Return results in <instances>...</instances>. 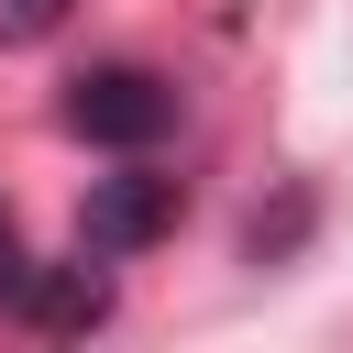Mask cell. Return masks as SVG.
Wrapping results in <instances>:
<instances>
[{"label":"cell","mask_w":353,"mask_h":353,"mask_svg":"<svg viewBox=\"0 0 353 353\" xmlns=\"http://www.w3.org/2000/svg\"><path fill=\"white\" fill-rule=\"evenodd\" d=\"M165 121H176V88H165L154 66H88V77L66 88V132H77V143L143 154V143H165Z\"/></svg>","instance_id":"obj_1"},{"label":"cell","mask_w":353,"mask_h":353,"mask_svg":"<svg viewBox=\"0 0 353 353\" xmlns=\"http://www.w3.org/2000/svg\"><path fill=\"white\" fill-rule=\"evenodd\" d=\"M165 232H176V176H143V165L132 176H99L88 210H77V254H99V265L110 254H143Z\"/></svg>","instance_id":"obj_2"},{"label":"cell","mask_w":353,"mask_h":353,"mask_svg":"<svg viewBox=\"0 0 353 353\" xmlns=\"http://www.w3.org/2000/svg\"><path fill=\"white\" fill-rule=\"evenodd\" d=\"M11 309H33V331H99L110 320V276H99V254L88 265H33Z\"/></svg>","instance_id":"obj_3"},{"label":"cell","mask_w":353,"mask_h":353,"mask_svg":"<svg viewBox=\"0 0 353 353\" xmlns=\"http://www.w3.org/2000/svg\"><path fill=\"white\" fill-rule=\"evenodd\" d=\"M66 22V0H0V44H44Z\"/></svg>","instance_id":"obj_4"},{"label":"cell","mask_w":353,"mask_h":353,"mask_svg":"<svg viewBox=\"0 0 353 353\" xmlns=\"http://www.w3.org/2000/svg\"><path fill=\"white\" fill-rule=\"evenodd\" d=\"M22 276H33V265H22V232L0 221V298H22Z\"/></svg>","instance_id":"obj_5"}]
</instances>
